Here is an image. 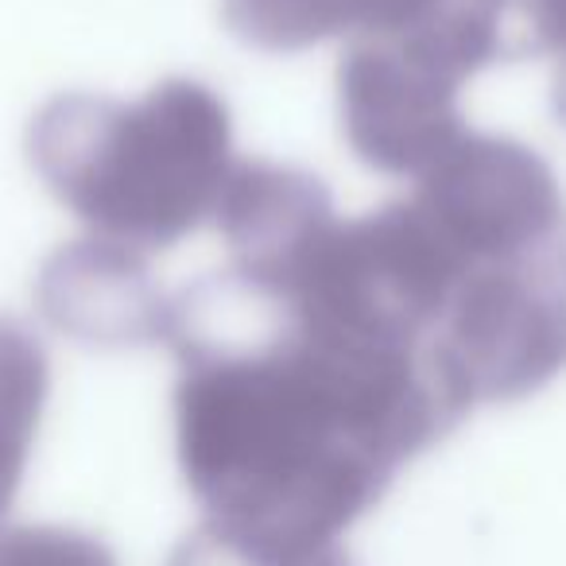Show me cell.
I'll return each instance as SVG.
<instances>
[{
	"mask_svg": "<svg viewBox=\"0 0 566 566\" xmlns=\"http://www.w3.org/2000/svg\"><path fill=\"white\" fill-rule=\"evenodd\" d=\"M175 450L198 532L241 566H307L465 416L427 354L292 315L218 272L171 303Z\"/></svg>",
	"mask_w": 566,
	"mask_h": 566,
	"instance_id": "6da1fadb",
	"label": "cell"
},
{
	"mask_svg": "<svg viewBox=\"0 0 566 566\" xmlns=\"http://www.w3.org/2000/svg\"><path fill=\"white\" fill-rule=\"evenodd\" d=\"M28 159L94 237L171 249L218 213L233 175V125L210 86L167 78L140 102L63 94L35 113Z\"/></svg>",
	"mask_w": 566,
	"mask_h": 566,
	"instance_id": "7a4b0ae2",
	"label": "cell"
},
{
	"mask_svg": "<svg viewBox=\"0 0 566 566\" xmlns=\"http://www.w3.org/2000/svg\"><path fill=\"white\" fill-rule=\"evenodd\" d=\"M509 63L493 0H439L416 28L354 40L338 66V109L354 156L380 175L419 179L470 136L458 94Z\"/></svg>",
	"mask_w": 566,
	"mask_h": 566,
	"instance_id": "3957f363",
	"label": "cell"
},
{
	"mask_svg": "<svg viewBox=\"0 0 566 566\" xmlns=\"http://www.w3.org/2000/svg\"><path fill=\"white\" fill-rule=\"evenodd\" d=\"M35 303L59 334L94 349L167 346L171 334L175 300L156 287L144 252L94 233L51 252Z\"/></svg>",
	"mask_w": 566,
	"mask_h": 566,
	"instance_id": "277c9868",
	"label": "cell"
},
{
	"mask_svg": "<svg viewBox=\"0 0 566 566\" xmlns=\"http://www.w3.org/2000/svg\"><path fill=\"white\" fill-rule=\"evenodd\" d=\"M439 0H221V17L241 43L260 51H303L326 40H369L416 28Z\"/></svg>",
	"mask_w": 566,
	"mask_h": 566,
	"instance_id": "5b68a950",
	"label": "cell"
},
{
	"mask_svg": "<svg viewBox=\"0 0 566 566\" xmlns=\"http://www.w3.org/2000/svg\"><path fill=\"white\" fill-rule=\"evenodd\" d=\"M51 392L43 346L20 323L0 318V520L12 509Z\"/></svg>",
	"mask_w": 566,
	"mask_h": 566,
	"instance_id": "8992f818",
	"label": "cell"
},
{
	"mask_svg": "<svg viewBox=\"0 0 566 566\" xmlns=\"http://www.w3.org/2000/svg\"><path fill=\"white\" fill-rule=\"evenodd\" d=\"M0 566H117V558L78 527L20 524L0 532Z\"/></svg>",
	"mask_w": 566,
	"mask_h": 566,
	"instance_id": "52a82bcc",
	"label": "cell"
},
{
	"mask_svg": "<svg viewBox=\"0 0 566 566\" xmlns=\"http://www.w3.org/2000/svg\"><path fill=\"white\" fill-rule=\"evenodd\" d=\"M509 59L555 55L566 66V0H493Z\"/></svg>",
	"mask_w": 566,
	"mask_h": 566,
	"instance_id": "ba28073f",
	"label": "cell"
},
{
	"mask_svg": "<svg viewBox=\"0 0 566 566\" xmlns=\"http://www.w3.org/2000/svg\"><path fill=\"white\" fill-rule=\"evenodd\" d=\"M307 566H349V563L342 558V551H331V555L315 558V563H307Z\"/></svg>",
	"mask_w": 566,
	"mask_h": 566,
	"instance_id": "9c48e42d",
	"label": "cell"
}]
</instances>
